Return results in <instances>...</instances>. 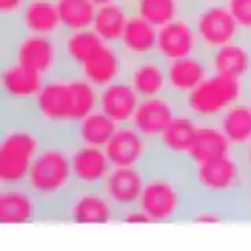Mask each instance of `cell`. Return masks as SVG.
Listing matches in <instances>:
<instances>
[{"mask_svg": "<svg viewBox=\"0 0 251 251\" xmlns=\"http://www.w3.org/2000/svg\"><path fill=\"white\" fill-rule=\"evenodd\" d=\"M94 110H98V88L76 71L65 69L45 78L29 116L49 135L69 137L73 127Z\"/></svg>", "mask_w": 251, "mask_h": 251, "instance_id": "6da1fadb", "label": "cell"}, {"mask_svg": "<svg viewBox=\"0 0 251 251\" xmlns=\"http://www.w3.org/2000/svg\"><path fill=\"white\" fill-rule=\"evenodd\" d=\"M194 202L188 163H171L157 157L145 167V184L137 206L149 216L151 224L182 222Z\"/></svg>", "mask_w": 251, "mask_h": 251, "instance_id": "7a4b0ae2", "label": "cell"}, {"mask_svg": "<svg viewBox=\"0 0 251 251\" xmlns=\"http://www.w3.org/2000/svg\"><path fill=\"white\" fill-rule=\"evenodd\" d=\"M25 186L39 198L43 206V220H61V212L76 188L69 137L49 135L29 169Z\"/></svg>", "mask_w": 251, "mask_h": 251, "instance_id": "3957f363", "label": "cell"}, {"mask_svg": "<svg viewBox=\"0 0 251 251\" xmlns=\"http://www.w3.org/2000/svg\"><path fill=\"white\" fill-rule=\"evenodd\" d=\"M188 173L196 202L220 206L231 220H241V202L249 182V171L237 151L206 163L188 165Z\"/></svg>", "mask_w": 251, "mask_h": 251, "instance_id": "277c9868", "label": "cell"}, {"mask_svg": "<svg viewBox=\"0 0 251 251\" xmlns=\"http://www.w3.org/2000/svg\"><path fill=\"white\" fill-rule=\"evenodd\" d=\"M0 186L25 184L29 169L49 139V133L29 114H2Z\"/></svg>", "mask_w": 251, "mask_h": 251, "instance_id": "5b68a950", "label": "cell"}, {"mask_svg": "<svg viewBox=\"0 0 251 251\" xmlns=\"http://www.w3.org/2000/svg\"><path fill=\"white\" fill-rule=\"evenodd\" d=\"M249 82L210 73L194 90L180 98V108L198 124H216L233 104L245 100Z\"/></svg>", "mask_w": 251, "mask_h": 251, "instance_id": "8992f818", "label": "cell"}, {"mask_svg": "<svg viewBox=\"0 0 251 251\" xmlns=\"http://www.w3.org/2000/svg\"><path fill=\"white\" fill-rule=\"evenodd\" d=\"M2 59H14L16 63L47 76L65 71L61 35H43L29 31L2 33Z\"/></svg>", "mask_w": 251, "mask_h": 251, "instance_id": "52a82bcc", "label": "cell"}, {"mask_svg": "<svg viewBox=\"0 0 251 251\" xmlns=\"http://www.w3.org/2000/svg\"><path fill=\"white\" fill-rule=\"evenodd\" d=\"M186 16L198 33L204 53H212L214 49L241 37V29L226 0H200L186 8Z\"/></svg>", "mask_w": 251, "mask_h": 251, "instance_id": "ba28073f", "label": "cell"}, {"mask_svg": "<svg viewBox=\"0 0 251 251\" xmlns=\"http://www.w3.org/2000/svg\"><path fill=\"white\" fill-rule=\"evenodd\" d=\"M43 82V75L16 63L14 59H2V114H29L31 102L39 94Z\"/></svg>", "mask_w": 251, "mask_h": 251, "instance_id": "9c48e42d", "label": "cell"}, {"mask_svg": "<svg viewBox=\"0 0 251 251\" xmlns=\"http://www.w3.org/2000/svg\"><path fill=\"white\" fill-rule=\"evenodd\" d=\"M118 208L102 186H76L69 196L61 220L73 224H110L118 222Z\"/></svg>", "mask_w": 251, "mask_h": 251, "instance_id": "30bf717a", "label": "cell"}, {"mask_svg": "<svg viewBox=\"0 0 251 251\" xmlns=\"http://www.w3.org/2000/svg\"><path fill=\"white\" fill-rule=\"evenodd\" d=\"M112 167H139L145 169L157 159L155 143L149 141L131 124L118 126L112 139L104 147Z\"/></svg>", "mask_w": 251, "mask_h": 251, "instance_id": "8fae6325", "label": "cell"}, {"mask_svg": "<svg viewBox=\"0 0 251 251\" xmlns=\"http://www.w3.org/2000/svg\"><path fill=\"white\" fill-rule=\"evenodd\" d=\"M178 112H182L180 100L169 92L151 98H141L133 114L131 126L137 131H141L149 141L155 143L159 135L169 127V124L176 118Z\"/></svg>", "mask_w": 251, "mask_h": 251, "instance_id": "7c38bea8", "label": "cell"}, {"mask_svg": "<svg viewBox=\"0 0 251 251\" xmlns=\"http://www.w3.org/2000/svg\"><path fill=\"white\" fill-rule=\"evenodd\" d=\"M196 53H204V51H202L198 33L186 14L173 20L171 24L159 27L157 55L161 59L175 61V59H182L188 55H196Z\"/></svg>", "mask_w": 251, "mask_h": 251, "instance_id": "4fadbf2b", "label": "cell"}, {"mask_svg": "<svg viewBox=\"0 0 251 251\" xmlns=\"http://www.w3.org/2000/svg\"><path fill=\"white\" fill-rule=\"evenodd\" d=\"M198 122L186 112H178L169 127L155 141L157 157L171 163H188V153L194 143Z\"/></svg>", "mask_w": 251, "mask_h": 251, "instance_id": "5bb4252c", "label": "cell"}, {"mask_svg": "<svg viewBox=\"0 0 251 251\" xmlns=\"http://www.w3.org/2000/svg\"><path fill=\"white\" fill-rule=\"evenodd\" d=\"M124 78L135 88L141 98H151L167 92V61L157 53L127 61Z\"/></svg>", "mask_w": 251, "mask_h": 251, "instance_id": "9a60e30c", "label": "cell"}, {"mask_svg": "<svg viewBox=\"0 0 251 251\" xmlns=\"http://www.w3.org/2000/svg\"><path fill=\"white\" fill-rule=\"evenodd\" d=\"M212 73L208 53H196L182 59L167 61V92L178 100L194 90Z\"/></svg>", "mask_w": 251, "mask_h": 251, "instance_id": "2e32d148", "label": "cell"}, {"mask_svg": "<svg viewBox=\"0 0 251 251\" xmlns=\"http://www.w3.org/2000/svg\"><path fill=\"white\" fill-rule=\"evenodd\" d=\"M71 165L75 186H102L112 171L104 147L71 143Z\"/></svg>", "mask_w": 251, "mask_h": 251, "instance_id": "e0dca14e", "label": "cell"}, {"mask_svg": "<svg viewBox=\"0 0 251 251\" xmlns=\"http://www.w3.org/2000/svg\"><path fill=\"white\" fill-rule=\"evenodd\" d=\"M127 67V59L122 53L120 45L104 43L76 73L82 75L90 84H94L98 90L124 78Z\"/></svg>", "mask_w": 251, "mask_h": 251, "instance_id": "ac0fdd59", "label": "cell"}, {"mask_svg": "<svg viewBox=\"0 0 251 251\" xmlns=\"http://www.w3.org/2000/svg\"><path fill=\"white\" fill-rule=\"evenodd\" d=\"M145 184V169L139 167H112L102 182V190L116 204L118 212L137 206Z\"/></svg>", "mask_w": 251, "mask_h": 251, "instance_id": "d6986e66", "label": "cell"}, {"mask_svg": "<svg viewBox=\"0 0 251 251\" xmlns=\"http://www.w3.org/2000/svg\"><path fill=\"white\" fill-rule=\"evenodd\" d=\"M0 220L6 224H31L43 220L39 198L25 186H0Z\"/></svg>", "mask_w": 251, "mask_h": 251, "instance_id": "ffe728a7", "label": "cell"}, {"mask_svg": "<svg viewBox=\"0 0 251 251\" xmlns=\"http://www.w3.org/2000/svg\"><path fill=\"white\" fill-rule=\"evenodd\" d=\"M139 102L141 96L126 78H120L98 90V110L106 114L116 126L131 124Z\"/></svg>", "mask_w": 251, "mask_h": 251, "instance_id": "44dd1931", "label": "cell"}, {"mask_svg": "<svg viewBox=\"0 0 251 251\" xmlns=\"http://www.w3.org/2000/svg\"><path fill=\"white\" fill-rule=\"evenodd\" d=\"M214 73L251 82V39L237 37L208 53Z\"/></svg>", "mask_w": 251, "mask_h": 251, "instance_id": "7402d4cb", "label": "cell"}, {"mask_svg": "<svg viewBox=\"0 0 251 251\" xmlns=\"http://www.w3.org/2000/svg\"><path fill=\"white\" fill-rule=\"evenodd\" d=\"M157 35H159V27H155L153 24H149L147 20H143L141 16L131 12V16L126 24L122 41H120V49L127 61L155 55L157 53Z\"/></svg>", "mask_w": 251, "mask_h": 251, "instance_id": "603a6c76", "label": "cell"}, {"mask_svg": "<svg viewBox=\"0 0 251 251\" xmlns=\"http://www.w3.org/2000/svg\"><path fill=\"white\" fill-rule=\"evenodd\" d=\"M18 27L29 33L61 35L63 25L59 18L57 0H27L18 18Z\"/></svg>", "mask_w": 251, "mask_h": 251, "instance_id": "cb8c5ba5", "label": "cell"}, {"mask_svg": "<svg viewBox=\"0 0 251 251\" xmlns=\"http://www.w3.org/2000/svg\"><path fill=\"white\" fill-rule=\"evenodd\" d=\"M102 45H104L102 37L92 27L76 29V31H63L61 47H63L65 67L71 71H78Z\"/></svg>", "mask_w": 251, "mask_h": 251, "instance_id": "d4e9b609", "label": "cell"}, {"mask_svg": "<svg viewBox=\"0 0 251 251\" xmlns=\"http://www.w3.org/2000/svg\"><path fill=\"white\" fill-rule=\"evenodd\" d=\"M227 153H233L231 143L224 135L218 124H198L194 143L188 153V165L206 163L218 157H224Z\"/></svg>", "mask_w": 251, "mask_h": 251, "instance_id": "484cf974", "label": "cell"}, {"mask_svg": "<svg viewBox=\"0 0 251 251\" xmlns=\"http://www.w3.org/2000/svg\"><path fill=\"white\" fill-rule=\"evenodd\" d=\"M129 16H131V8L124 0H114V2H108V4H100L96 8L92 29L102 37L104 43L120 45Z\"/></svg>", "mask_w": 251, "mask_h": 251, "instance_id": "4316f807", "label": "cell"}, {"mask_svg": "<svg viewBox=\"0 0 251 251\" xmlns=\"http://www.w3.org/2000/svg\"><path fill=\"white\" fill-rule=\"evenodd\" d=\"M216 124L231 143L233 151L239 153L251 143V104L247 100H241L227 108Z\"/></svg>", "mask_w": 251, "mask_h": 251, "instance_id": "83f0119b", "label": "cell"}, {"mask_svg": "<svg viewBox=\"0 0 251 251\" xmlns=\"http://www.w3.org/2000/svg\"><path fill=\"white\" fill-rule=\"evenodd\" d=\"M116 124L102 114L100 110H94L86 118H82L73 131L69 133L71 143H80V145H94V147H106V143L112 139L116 131Z\"/></svg>", "mask_w": 251, "mask_h": 251, "instance_id": "f1b7e54d", "label": "cell"}, {"mask_svg": "<svg viewBox=\"0 0 251 251\" xmlns=\"http://www.w3.org/2000/svg\"><path fill=\"white\" fill-rule=\"evenodd\" d=\"M129 8L133 14L141 16L155 27H163L186 14V8L180 0H131Z\"/></svg>", "mask_w": 251, "mask_h": 251, "instance_id": "f546056e", "label": "cell"}, {"mask_svg": "<svg viewBox=\"0 0 251 251\" xmlns=\"http://www.w3.org/2000/svg\"><path fill=\"white\" fill-rule=\"evenodd\" d=\"M63 31L88 29L94 24L98 4L94 0H57Z\"/></svg>", "mask_w": 251, "mask_h": 251, "instance_id": "4dcf8cb0", "label": "cell"}, {"mask_svg": "<svg viewBox=\"0 0 251 251\" xmlns=\"http://www.w3.org/2000/svg\"><path fill=\"white\" fill-rule=\"evenodd\" d=\"M226 4L233 14L241 35L251 39V0H226Z\"/></svg>", "mask_w": 251, "mask_h": 251, "instance_id": "1f68e13d", "label": "cell"}, {"mask_svg": "<svg viewBox=\"0 0 251 251\" xmlns=\"http://www.w3.org/2000/svg\"><path fill=\"white\" fill-rule=\"evenodd\" d=\"M25 2L27 0H0L2 24H16L18 25V18H20Z\"/></svg>", "mask_w": 251, "mask_h": 251, "instance_id": "d6a6232c", "label": "cell"}, {"mask_svg": "<svg viewBox=\"0 0 251 251\" xmlns=\"http://www.w3.org/2000/svg\"><path fill=\"white\" fill-rule=\"evenodd\" d=\"M118 222H126V224H151L149 216L139 208V206H131V208H126L120 212L118 216Z\"/></svg>", "mask_w": 251, "mask_h": 251, "instance_id": "836d02e7", "label": "cell"}, {"mask_svg": "<svg viewBox=\"0 0 251 251\" xmlns=\"http://www.w3.org/2000/svg\"><path fill=\"white\" fill-rule=\"evenodd\" d=\"M241 220H251V175H249V182L241 202Z\"/></svg>", "mask_w": 251, "mask_h": 251, "instance_id": "e575fe53", "label": "cell"}, {"mask_svg": "<svg viewBox=\"0 0 251 251\" xmlns=\"http://www.w3.org/2000/svg\"><path fill=\"white\" fill-rule=\"evenodd\" d=\"M239 157H241V161H243L245 169H247V171H249V175H251V143H249L245 149H241V151H239Z\"/></svg>", "mask_w": 251, "mask_h": 251, "instance_id": "d590c367", "label": "cell"}, {"mask_svg": "<svg viewBox=\"0 0 251 251\" xmlns=\"http://www.w3.org/2000/svg\"><path fill=\"white\" fill-rule=\"evenodd\" d=\"M182 4H184V8H190V6H194V4H198L200 0H180Z\"/></svg>", "mask_w": 251, "mask_h": 251, "instance_id": "8d00e7d4", "label": "cell"}, {"mask_svg": "<svg viewBox=\"0 0 251 251\" xmlns=\"http://www.w3.org/2000/svg\"><path fill=\"white\" fill-rule=\"evenodd\" d=\"M245 100L251 104V82H249V86H247V96H245Z\"/></svg>", "mask_w": 251, "mask_h": 251, "instance_id": "74e56055", "label": "cell"}, {"mask_svg": "<svg viewBox=\"0 0 251 251\" xmlns=\"http://www.w3.org/2000/svg\"><path fill=\"white\" fill-rule=\"evenodd\" d=\"M94 2L100 6V4H108V2H114V0H94Z\"/></svg>", "mask_w": 251, "mask_h": 251, "instance_id": "f35d334b", "label": "cell"}, {"mask_svg": "<svg viewBox=\"0 0 251 251\" xmlns=\"http://www.w3.org/2000/svg\"><path fill=\"white\" fill-rule=\"evenodd\" d=\"M124 2H127V4H129V2H131V0H124Z\"/></svg>", "mask_w": 251, "mask_h": 251, "instance_id": "ab89813d", "label": "cell"}]
</instances>
